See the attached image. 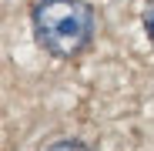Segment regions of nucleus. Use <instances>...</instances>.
<instances>
[{
    "instance_id": "1",
    "label": "nucleus",
    "mask_w": 154,
    "mask_h": 151,
    "mask_svg": "<svg viewBox=\"0 0 154 151\" xmlns=\"http://www.w3.org/2000/svg\"><path fill=\"white\" fill-rule=\"evenodd\" d=\"M94 10L84 0H37L34 37L54 57H77L91 44Z\"/></svg>"
},
{
    "instance_id": "2",
    "label": "nucleus",
    "mask_w": 154,
    "mask_h": 151,
    "mask_svg": "<svg viewBox=\"0 0 154 151\" xmlns=\"http://www.w3.org/2000/svg\"><path fill=\"white\" fill-rule=\"evenodd\" d=\"M47 151H91V148H84V144H77V141H60V144H50Z\"/></svg>"
},
{
    "instance_id": "3",
    "label": "nucleus",
    "mask_w": 154,
    "mask_h": 151,
    "mask_svg": "<svg viewBox=\"0 0 154 151\" xmlns=\"http://www.w3.org/2000/svg\"><path fill=\"white\" fill-rule=\"evenodd\" d=\"M144 27H147V34H151V40H154V0H151L147 10H144Z\"/></svg>"
}]
</instances>
